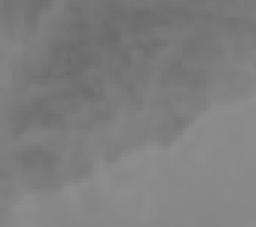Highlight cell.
Instances as JSON below:
<instances>
[{"mask_svg":"<svg viewBox=\"0 0 256 227\" xmlns=\"http://www.w3.org/2000/svg\"><path fill=\"white\" fill-rule=\"evenodd\" d=\"M50 0H4V19L6 28L12 36L21 33L22 38L30 36L40 21V16L46 9Z\"/></svg>","mask_w":256,"mask_h":227,"instance_id":"cell-1","label":"cell"},{"mask_svg":"<svg viewBox=\"0 0 256 227\" xmlns=\"http://www.w3.org/2000/svg\"><path fill=\"white\" fill-rule=\"evenodd\" d=\"M19 160H21V166L24 169L30 170H46L52 169L55 164L58 162V156L54 154V152L48 150H26L19 155Z\"/></svg>","mask_w":256,"mask_h":227,"instance_id":"cell-2","label":"cell"}]
</instances>
